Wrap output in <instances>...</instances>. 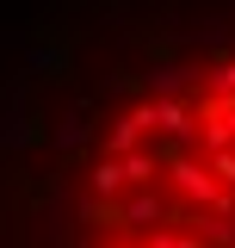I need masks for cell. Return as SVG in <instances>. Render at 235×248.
Listing matches in <instances>:
<instances>
[{"label": "cell", "mask_w": 235, "mask_h": 248, "mask_svg": "<svg viewBox=\"0 0 235 248\" xmlns=\"http://www.w3.org/2000/svg\"><path fill=\"white\" fill-rule=\"evenodd\" d=\"M167 168H174V186L186 192V199H198V205H210V211H229V192L205 174V161H192V155H167Z\"/></svg>", "instance_id": "cell-1"}, {"label": "cell", "mask_w": 235, "mask_h": 248, "mask_svg": "<svg viewBox=\"0 0 235 248\" xmlns=\"http://www.w3.org/2000/svg\"><path fill=\"white\" fill-rule=\"evenodd\" d=\"M148 112H155V130H174V137H192L198 130L186 99H148Z\"/></svg>", "instance_id": "cell-2"}, {"label": "cell", "mask_w": 235, "mask_h": 248, "mask_svg": "<svg viewBox=\"0 0 235 248\" xmlns=\"http://www.w3.org/2000/svg\"><path fill=\"white\" fill-rule=\"evenodd\" d=\"M118 168H124V186H136V192H148V186H155V155L130 149V155H118Z\"/></svg>", "instance_id": "cell-3"}, {"label": "cell", "mask_w": 235, "mask_h": 248, "mask_svg": "<svg viewBox=\"0 0 235 248\" xmlns=\"http://www.w3.org/2000/svg\"><path fill=\"white\" fill-rule=\"evenodd\" d=\"M118 192H124V168H118L112 155H99V168H93V199H112L118 205Z\"/></svg>", "instance_id": "cell-4"}, {"label": "cell", "mask_w": 235, "mask_h": 248, "mask_svg": "<svg viewBox=\"0 0 235 248\" xmlns=\"http://www.w3.org/2000/svg\"><path fill=\"white\" fill-rule=\"evenodd\" d=\"M118 211H124V223H148V217L161 223V217H167V205H161L155 192H130V199H124Z\"/></svg>", "instance_id": "cell-5"}, {"label": "cell", "mask_w": 235, "mask_h": 248, "mask_svg": "<svg viewBox=\"0 0 235 248\" xmlns=\"http://www.w3.org/2000/svg\"><path fill=\"white\" fill-rule=\"evenodd\" d=\"M205 174H210V180H217V186H223V192H229V186H235V149H223V155H210V161H205Z\"/></svg>", "instance_id": "cell-6"}, {"label": "cell", "mask_w": 235, "mask_h": 248, "mask_svg": "<svg viewBox=\"0 0 235 248\" xmlns=\"http://www.w3.org/2000/svg\"><path fill=\"white\" fill-rule=\"evenodd\" d=\"M87 223H105V230H118V223H124V211H118L112 199H93V205H87Z\"/></svg>", "instance_id": "cell-7"}, {"label": "cell", "mask_w": 235, "mask_h": 248, "mask_svg": "<svg viewBox=\"0 0 235 248\" xmlns=\"http://www.w3.org/2000/svg\"><path fill=\"white\" fill-rule=\"evenodd\" d=\"M143 248H198V236H186V230H155Z\"/></svg>", "instance_id": "cell-8"}, {"label": "cell", "mask_w": 235, "mask_h": 248, "mask_svg": "<svg viewBox=\"0 0 235 248\" xmlns=\"http://www.w3.org/2000/svg\"><path fill=\"white\" fill-rule=\"evenodd\" d=\"M210 81H217V93H235V62H223V68H217Z\"/></svg>", "instance_id": "cell-9"}, {"label": "cell", "mask_w": 235, "mask_h": 248, "mask_svg": "<svg viewBox=\"0 0 235 248\" xmlns=\"http://www.w3.org/2000/svg\"><path fill=\"white\" fill-rule=\"evenodd\" d=\"M130 248H143V242H130Z\"/></svg>", "instance_id": "cell-10"}, {"label": "cell", "mask_w": 235, "mask_h": 248, "mask_svg": "<svg viewBox=\"0 0 235 248\" xmlns=\"http://www.w3.org/2000/svg\"><path fill=\"white\" fill-rule=\"evenodd\" d=\"M229 149H235V143H229Z\"/></svg>", "instance_id": "cell-11"}]
</instances>
